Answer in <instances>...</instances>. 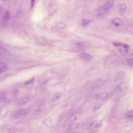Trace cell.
<instances>
[{
    "label": "cell",
    "mask_w": 133,
    "mask_h": 133,
    "mask_svg": "<svg viewBox=\"0 0 133 133\" xmlns=\"http://www.w3.org/2000/svg\"><path fill=\"white\" fill-rule=\"evenodd\" d=\"M29 112V110L28 109H22L17 111L14 117L16 118H18L26 116L28 114Z\"/></svg>",
    "instance_id": "cell-1"
},
{
    "label": "cell",
    "mask_w": 133,
    "mask_h": 133,
    "mask_svg": "<svg viewBox=\"0 0 133 133\" xmlns=\"http://www.w3.org/2000/svg\"><path fill=\"white\" fill-rule=\"evenodd\" d=\"M102 121L101 120H97L93 122L90 125L89 127L90 129H97L101 126Z\"/></svg>",
    "instance_id": "cell-2"
},
{
    "label": "cell",
    "mask_w": 133,
    "mask_h": 133,
    "mask_svg": "<svg viewBox=\"0 0 133 133\" xmlns=\"http://www.w3.org/2000/svg\"><path fill=\"white\" fill-rule=\"evenodd\" d=\"M52 120V118L50 117H47L44 121L43 122L44 125L46 127L51 128L53 127Z\"/></svg>",
    "instance_id": "cell-3"
},
{
    "label": "cell",
    "mask_w": 133,
    "mask_h": 133,
    "mask_svg": "<svg viewBox=\"0 0 133 133\" xmlns=\"http://www.w3.org/2000/svg\"><path fill=\"white\" fill-rule=\"evenodd\" d=\"M112 22L115 26L118 27L122 24L124 23V21L122 19L117 17L113 20Z\"/></svg>",
    "instance_id": "cell-4"
},
{
    "label": "cell",
    "mask_w": 133,
    "mask_h": 133,
    "mask_svg": "<svg viewBox=\"0 0 133 133\" xmlns=\"http://www.w3.org/2000/svg\"><path fill=\"white\" fill-rule=\"evenodd\" d=\"M119 51L122 54L131 56L133 54V49L129 48L119 49Z\"/></svg>",
    "instance_id": "cell-5"
},
{
    "label": "cell",
    "mask_w": 133,
    "mask_h": 133,
    "mask_svg": "<svg viewBox=\"0 0 133 133\" xmlns=\"http://www.w3.org/2000/svg\"><path fill=\"white\" fill-rule=\"evenodd\" d=\"M109 9V8L105 5L101 7L99 10V15H102L106 14Z\"/></svg>",
    "instance_id": "cell-6"
},
{
    "label": "cell",
    "mask_w": 133,
    "mask_h": 133,
    "mask_svg": "<svg viewBox=\"0 0 133 133\" xmlns=\"http://www.w3.org/2000/svg\"><path fill=\"white\" fill-rule=\"evenodd\" d=\"M80 56L82 59L86 60H90L93 57L91 55L86 53H83L80 55Z\"/></svg>",
    "instance_id": "cell-7"
},
{
    "label": "cell",
    "mask_w": 133,
    "mask_h": 133,
    "mask_svg": "<svg viewBox=\"0 0 133 133\" xmlns=\"http://www.w3.org/2000/svg\"><path fill=\"white\" fill-rule=\"evenodd\" d=\"M109 96V94L107 93H101L97 96V98L99 99H104L106 98Z\"/></svg>",
    "instance_id": "cell-8"
},
{
    "label": "cell",
    "mask_w": 133,
    "mask_h": 133,
    "mask_svg": "<svg viewBox=\"0 0 133 133\" xmlns=\"http://www.w3.org/2000/svg\"><path fill=\"white\" fill-rule=\"evenodd\" d=\"M90 42H79L76 44L77 45L81 47H86L90 45Z\"/></svg>",
    "instance_id": "cell-9"
},
{
    "label": "cell",
    "mask_w": 133,
    "mask_h": 133,
    "mask_svg": "<svg viewBox=\"0 0 133 133\" xmlns=\"http://www.w3.org/2000/svg\"><path fill=\"white\" fill-rule=\"evenodd\" d=\"M105 81L104 80H98L96 82L95 84V87L98 88L101 87L105 84Z\"/></svg>",
    "instance_id": "cell-10"
},
{
    "label": "cell",
    "mask_w": 133,
    "mask_h": 133,
    "mask_svg": "<svg viewBox=\"0 0 133 133\" xmlns=\"http://www.w3.org/2000/svg\"><path fill=\"white\" fill-rule=\"evenodd\" d=\"M56 26L57 28L61 29L64 28L66 27V25L64 22H60L56 24Z\"/></svg>",
    "instance_id": "cell-11"
},
{
    "label": "cell",
    "mask_w": 133,
    "mask_h": 133,
    "mask_svg": "<svg viewBox=\"0 0 133 133\" xmlns=\"http://www.w3.org/2000/svg\"><path fill=\"white\" fill-rule=\"evenodd\" d=\"M29 99V97H25L20 100L19 104L20 105H23L28 102Z\"/></svg>",
    "instance_id": "cell-12"
},
{
    "label": "cell",
    "mask_w": 133,
    "mask_h": 133,
    "mask_svg": "<svg viewBox=\"0 0 133 133\" xmlns=\"http://www.w3.org/2000/svg\"><path fill=\"white\" fill-rule=\"evenodd\" d=\"M79 124L77 123H74L70 124L69 126V129L73 130L76 129L78 127Z\"/></svg>",
    "instance_id": "cell-13"
},
{
    "label": "cell",
    "mask_w": 133,
    "mask_h": 133,
    "mask_svg": "<svg viewBox=\"0 0 133 133\" xmlns=\"http://www.w3.org/2000/svg\"><path fill=\"white\" fill-rule=\"evenodd\" d=\"M90 20L86 18H84L82 21V24L84 26H86L89 24L91 22Z\"/></svg>",
    "instance_id": "cell-14"
},
{
    "label": "cell",
    "mask_w": 133,
    "mask_h": 133,
    "mask_svg": "<svg viewBox=\"0 0 133 133\" xmlns=\"http://www.w3.org/2000/svg\"><path fill=\"white\" fill-rule=\"evenodd\" d=\"M114 3V1L113 0H109L107 1L105 5L107 6L109 9L111 8L113 6Z\"/></svg>",
    "instance_id": "cell-15"
},
{
    "label": "cell",
    "mask_w": 133,
    "mask_h": 133,
    "mask_svg": "<svg viewBox=\"0 0 133 133\" xmlns=\"http://www.w3.org/2000/svg\"><path fill=\"white\" fill-rule=\"evenodd\" d=\"M10 13L9 11H7L5 13L3 17L4 20L6 21L8 20L10 18Z\"/></svg>",
    "instance_id": "cell-16"
},
{
    "label": "cell",
    "mask_w": 133,
    "mask_h": 133,
    "mask_svg": "<svg viewBox=\"0 0 133 133\" xmlns=\"http://www.w3.org/2000/svg\"><path fill=\"white\" fill-rule=\"evenodd\" d=\"M62 94L61 93H58L55 94L53 97V100L54 101H57L59 100Z\"/></svg>",
    "instance_id": "cell-17"
},
{
    "label": "cell",
    "mask_w": 133,
    "mask_h": 133,
    "mask_svg": "<svg viewBox=\"0 0 133 133\" xmlns=\"http://www.w3.org/2000/svg\"><path fill=\"white\" fill-rule=\"evenodd\" d=\"M6 69V67L5 66L4 64L0 63V73L5 71Z\"/></svg>",
    "instance_id": "cell-18"
},
{
    "label": "cell",
    "mask_w": 133,
    "mask_h": 133,
    "mask_svg": "<svg viewBox=\"0 0 133 133\" xmlns=\"http://www.w3.org/2000/svg\"><path fill=\"white\" fill-rule=\"evenodd\" d=\"M113 44L115 46L119 47H122L123 43L115 41L113 42Z\"/></svg>",
    "instance_id": "cell-19"
},
{
    "label": "cell",
    "mask_w": 133,
    "mask_h": 133,
    "mask_svg": "<svg viewBox=\"0 0 133 133\" xmlns=\"http://www.w3.org/2000/svg\"><path fill=\"white\" fill-rule=\"evenodd\" d=\"M124 76L125 73L124 72L122 71L120 72L117 76V80H121L124 77Z\"/></svg>",
    "instance_id": "cell-20"
},
{
    "label": "cell",
    "mask_w": 133,
    "mask_h": 133,
    "mask_svg": "<svg viewBox=\"0 0 133 133\" xmlns=\"http://www.w3.org/2000/svg\"><path fill=\"white\" fill-rule=\"evenodd\" d=\"M127 8V4H122L120 5V9L121 11H124Z\"/></svg>",
    "instance_id": "cell-21"
},
{
    "label": "cell",
    "mask_w": 133,
    "mask_h": 133,
    "mask_svg": "<svg viewBox=\"0 0 133 133\" xmlns=\"http://www.w3.org/2000/svg\"><path fill=\"white\" fill-rule=\"evenodd\" d=\"M46 108V104H42L40 105L38 110L39 111H42L45 109Z\"/></svg>",
    "instance_id": "cell-22"
},
{
    "label": "cell",
    "mask_w": 133,
    "mask_h": 133,
    "mask_svg": "<svg viewBox=\"0 0 133 133\" xmlns=\"http://www.w3.org/2000/svg\"><path fill=\"white\" fill-rule=\"evenodd\" d=\"M101 106L102 104H98L95 105L93 108V111L95 112L97 111L101 108Z\"/></svg>",
    "instance_id": "cell-23"
},
{
    "label": "cell",
    "mask_w": 133,
    "mask_h": 133,
    "mask_svg": "<svg viewBox=\"0 0 133 133\" xmlns=\"http://www.w3.org/2000/svg\"><path fill=\"white\" fill-rule=\"evenodd\" d=\"M17 129L15 128L11 127L8 130V133H15L17 131Z\"/></svg>",
    "instance_id": "cell-24"
},
{
    "label": "cell",
    "mask_w": 133,
    "mask_h": 133,
    "mask_svg": "<svg viewBox=\"0 0 133 133\" xmlns=\"http://www.w3.org/2000/svg\"><path fill=\"white\" fill-rule=\"evenodd\" d=\"M126 61L130 66H133V60L132 58H128L126 59Z\"/></svg>",
    "instance_id": "cell-25"
},
{
    "label": "cell",
    "mask_w": 133,
    "mask_h": 133,
    "mask_svg": "<svg viewBox=\"0 0 133 133\" xmlns=\"http://www.w3.org/2000/svg\"><path fill=\"white\" fill-rule=\"evenodd\" d=\"M125 116L127 117H132L133 116V112H130L127 113L125 115Z\"/></svg>",
    "instance_id": "cell-26"
},
{
    "label": "cell",
    "mask_w": 133,
    "mask_h": 133,
    "mask_svg": "<svg viewBox=\"0 0 133 133\" xmlns=\"http://www.w3.org/2000/svg\"><path fill=\"white\" fill-rule=\"evenodd\" d=\"M35 80V78L33 77L31 79L29 80V81H27L24 82V84L25 85H28L31 84Z\"/></svg>",
    "instance_id": "cell-27"
},
{
    "label": "cell",
    "mask_w": 133,
    "mask_h": 133,
    "mask_svg": "<svg viewBox=\"0 0 133 133\" xmlns=\"http://www.w3.org/2000/svg\"><path fill=\"white\" fill-rule=\"evenodd\" d=\"M124 84L123 83L121 84L118 85V88L120 91H122L123 89H124Z\"/></svg>",
    "instance_id": "cell-28"
},
{
    "label": "cell",
    "mask_w": 133,
    "mask_h": 133,
    "mask_svg": "<svg viewBox=\"0 0 133 133\" xmlns=\"http://www.w3.org/2000/svg\"><path fill=\"white\" fill-rule=\"evenodd\" d=\"M125 49L129 48L130 46L129 45L126 44H123V46Z\"/></svg>",
    "instance_id": "cell-29"
},
{
    "label": "cell",
    "mask_w": 133,
    "mask_h": 133,
    "mask_svg": "<svg viewBox=\"0 0 133 133\" xmlns=\"http://www.w3.org/2000/svg\"><path fill=\"white\" fill-rule=\"evenodd\" d=\"M65 116V115L64 114H62L60 116L59 118V120L60 121H61L63 119Z\"/></svg>",
    "instance_id": "cell-30"
},
{
    "label": "cell",
    "mask_w": 133,
    "mask_h": 133,
    "mask_svg": "<svg viewBox=\"0 0 133 133\" xmlns=\"http://www.w3.org/2000/svg\"><path fill=\"white\" fill-rule=\"evenodd\" d=\"M22 14V12L21 11H19L17 13L16 15L17 17H19Z\"/></svg>",
    "instance_id": "cell-31"
},
{
    "label": "cell",
    "mask_w": 133,
    "mask_h": 133,
    "mask_svg": "<svg viewBox=\"0 0 133 133\" xmlns=\"http://www.w3.org/2000/svg\"><path fill=\"white\" fill-rule=\"evenodd\" d=\"M34 1L32 0V1H31V8H32V7H33V6L34 4Z\"/></svg>",
    "instance_id": "cell-32"
},
{
    "label": "cell",
    "mask_w": 133,
    "mask_h": 133,
    "mask_svg": "<svg viewBox=\"0 0 133 133\" xmlns=\"http://www.w3.org/2000/svg\"><path fill=\"white\" fill-rule=\"evenodd\" d=\"M77 119V117H73L72 118V120L73 121H76Z\"/></svg>",
    "instance_id": "cell-33"
},
{
    "label": "cell",
    "mask_w": 133,
    "mask_h": 133,
    "mask_svg": "<svg viewBox=\"0 0 133 133\" xmlns=\"http://www.w3.org/2000/svg\"><path fill=\"white\" fill-rule=\"evenodd\" d=\"M2 111V109L1 107H0V113H1Z\"/></svg>",
    "instance_id": "cell-34"
},
{
    "label": "cell",
    "mask_w": 133,
    "mask_h": 133,
    "mask_svg": "<svg viewBox=\"0 0 133 133\" xmlns=\"http://www.w3.org/2000/svg\"><path fill=\"white\" fill-rule=\"evenodd\" d=\"M1 10V8H0V12Z\"/></svg>",
    "instance_id": "cell-35"
}]
</instances>
